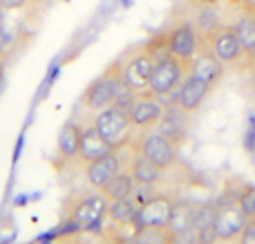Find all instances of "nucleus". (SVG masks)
Here are the masks:
<instances>
[{
  "label": "nucleus",
  "mask_w": 255,
  "mask_h": 244,
  "mask_svg": "<svg viewBox=\"0 0 255 244\" xmlns=\"http://www.w3.org/2000/svg\"><path fill=\"white\" fill-rule=\"evenodd\" d=\"M121 168H124V161H121V157H119V150H112V152H108V155L99 157L92 164L83 166L85 182H88V186H92L94 191H101Z\"/></svg>",
  "instance_id": "12"
},
{
  "label": "nucleus",
  "mask_w": 255,
  "mask_h": 244,
  "mask_svg": "<svg viewBox=\"0 0 255 244\" xmlns=\"http://www.w3.org/2000/svg\"><path fill=\"white\" fill-rule=\"evenodd\" d=\"M112 150H117V148L99 132L97 125L88 123V125H83V130H81V146H79V159H76V164L88 166V164H92V161H97L99 157L108 155V152H112Z\"/></svg>",
  "instance_id": "13"
},
{
  "label": "nucleus",
  "mask_w": 255,
  "mask_h": 244,
  "mask_svg": "<svg viewBox=\"0 0 255 244\" xmlns=\"http://www.w3.org/2000/svg\"><path fill=\"white\" fill-rule=\"evenodd\" d=\"M238 244H255V218H249L242 233L238 238Z\"/></svg>",
  "instance_id": "25"
},
{
  "label": "nucleus",
  "mask_w": 255,
  "mask_h": 244,
  "mask_svg": "<svg viewBox=\"0 0 255 244\" xmlns=\"http://www.w3.org/2000/svg\"><path fill=\"white\" fill-rule=\"evenodd\" d=\"M99 244H132V242L130 240H124V238H117V236H108V233L101 231Z\"/></svg>",
  "instance_id": "28"
},
{
  "label": "nucleus",
  "mask_w": 255,
  "mask_h": 244,
  "mask_svg": "<svg viewBox=\"0 0 255 244\" xmlns=\"http://www.w3.org/2000/svg\"><path fill=\"white\" fill-rule=\"evenodd\" d=\"M163 115V106L157 101V97H148V94H139V99L134 101L130 110V123L134 130L141 132H150L152 128H157Z\"/></svg>",
  "instance_id": "14"
},
{
  "label": "nucleus",
  "mask_w": 255,
  "mask_h": 244,
  "mask_svg": "<svg viewBox=\"0 0 255 244\" xmlns=\"http://www.w3.org/2000/svg\"><path fill=\"white\" fill-rule=\"evenodd\" d=\"M81 130L83 125L76 121H67L61 128L56 139V161L58 166H70L79 159V146H81Z\"/></svg>",
  "instance_id": "16"
},
{
  "label": "nucleus",
  "mask_w": 255,
  "mask_h": 244,
  "mask_svg": "<svg viewBox=\"0 0 255 244\" xmlns=\"http://www.w3.org/2000/svg\"><path fill=\"white\" fill-rule=\"evenodd\" d=\"M128 170H130V175L134 177L136 186H152V184H157L159 179H161V170L136 150H134V155H132Z\"/></svg>",
  "instance_id": "20"
},
{
  "label": "nucleus",
  "mask_w": 255,
  "mask_h": 244,
  "mask_svg": "<svg viewBox=\"0 0 255 244\" xmlns=\"http://www.w3.org/2000/svg\"><path fill=\"white\" fill-rule=\"evenodd\" d=\"M134 150L141 152L145 159H150L163 173V170L172 168V166L177 164V150H179V148L168 137H163L161 132H150V134H143V137L134 143Z\"/></svg>",
  "instance_id": "8"
},
{
  "label": "nucleus",
  "mask_w": 255,
  "mask_h": 244,
  "mask_svg": "<svg viewBox=\"0 0 255 244\" xmlns=\"http://www.w3.org/2000/svg\"><path fill=\"white\" fill-rule=\"evenodd\" d=\"M188 72H190V61H181V58L168 54V56H163L161 61H157L152 76H150L148 88H145L141 94L159 97V94H163V92H170V90L179 88L181 81L188 76Z\"/></svg>",
  "instance_id": "3"
},
{
  "label": "nucleus",
  "mask_w": 255,
  "mask_h": 244,
  "mask_svg": "<svg viewBox=\"0 0 255 244\" xmlns=\"http://www.w3.org/2000/svg\"><path fill=\"white\" fill-rule=\"evenodd\" d=\"M166 36L170 54L181 61H193L195 54L204 47V34L188 20L175 22L170 29H166Z\"/></svg>",
  "instance_id": "6"
},
{
  "label": "nucleus",
  "mask_w": 255,
  "mask_h": 244,
  "mask_svg": "<svg viewBox=\"0 0 255 244\" xmlns=\"http://www.w3.org/2000/svg\"><path fill=\"white\" fill-rule=\"evenodd\" d=\"M2 18H4V9L0 7V27H2Z\"/></svg>",
  "instance_id": "32"
},
{
  "label": "nucleus",
  "mask_w": 255,
  "mask_h": 244,
  "mask_svg": "<svg viewBox=\"0 0 255 244\" xmlns=\"http://www.w3.org/2000/svg\"><path fill=\"white\" fill-rule=\"evenodd\" d=\"M136 209H139V202H136L134 197H124V200L108 202L110 222H117V224L136 222Z\"/></svg>",
  "instance_id": "22"
},
{
  "label": "nucleus",
  "mask_w": 255,
  "mask_h": 244,
  "mask_svg": "<svg viewBox=\"0 0 255 244\" xmlns=\"http://www.w3.org/2000/svg\"><path fill=\"white\" fill-rule=\"evenodd\" d=\"M251 67H253V83H255V61L251 63Z\"/></svg>",
  "instance_id": "34"
},
{
  "label": "nucleus",
  "mask_w": 255,
  "mask_h": 244,
  "mask_svg": "<svg viewBox=\"0 0 255 244\" xmlns=\"http://www.w3.org/2000/svg\"><path fill=\"white\" fill-rule=\"evenodd\" d=\"M47 244H85V240L81 238L79 231H70V233H65V236H61V238L49 240Z\"/></svg>",
  "instance_id": "26"
},
{
  "label": "nucleus",
  "mask_w": 255,
  "mask_h": 244,
  "mask_svg": "<svg viewBox=\"0 0 255 244\" xmlns=\"http://www.w3.org/2000/svg\"><path fill=\"white\" fill-rule=\"evenodd\" d=\"M195 215H197V204H193L190 200H179V197H177L175 206H172L170 220H168V231H170L172 236L193 231Z\"/></svg>",
  "instance_id": "19"
},
{
  "label": "nucleus",
  "mask_w": 255,
  "mask_h": 244,
  "mask_svg": "<svg viewBox=\"0 0 255 244\" xmlns=\"http://www.w3.org/2000/svg\"><path fill=\"white\" fill-rule=\"evenodd\" d=\"M233 29H235L240 45H242V52L247 56V61L253 63L255 61V16L249 4L242 7L240 16L233 20Z\"/></svg>",
  "instance_id": "18"
},
{
  "label": "nucleus",
  "mask_w": 255,
  "mask_h": 244,
  "mask_svg": "<svg viewBox=\"0 0 255 244\" xmlns=\"http://www.w3.org/2000/svg\"><path fill=\"white\" fill-rule=\"evenodd\" d=\"M247 215L240 209L238 202H226V204L217 206V213L213 218V233H215L217 242H238L240 233H242L244 224H247Z\"/></svg>",
  "instance_id": "9"
},
{
  "label": "nucleus",
  "mask_w": 255,
  "mask_h": 244,
  "mask_svg": "<svg viewBox=\"0 0 255 244\" xmlns=\"http://www.w3.org/2000/svg\"><path fill=\"white\" fill-rule=\"evenodd\" d=\"M170 238L168 227H143L132 238V244H170Z\"/></svg>",
  "instance_id": "23"
},
{
  "label": "nucleus",
  "mask_w": 255,
  "mask_h": 244,
  "mask_svg": "<svg viewBox=\"0 0 255 244\" xmlns=\"http://www.w3.org/2000/svg\"><path fill=\"white\" fill-rule=\"evenodd\" d=\"M108 215V200L101 193L76 191L63 202V229L67 231H94Z\"/></svg>",
  "instance_id": "1"
},
{
  "label": "nucleus",
  "mask_w": 255,
  "mask_h": 244,
  "mask_svg": "<svg viewBox=\"0 0 255 244\" xmlns=\"http://www.w3.org/2000/svg\"><path fill=\"white\" fill-rule=\"evenodd\" d=\"M121 88V76H119V67L117 63L112 67H108L106 74H101L83 94V106L92 112H101L103 108L112 106L117 92Z\"/></svg>",
  "instance_id": "7"
},
{
  "label": "nucleus",
  "mask_w": 255,
  "mask_h": 244,
  "mask_svg": "<svg viewBox=\"0 0 255 244\" xmlns=\"http://www.w3.org/2000/svg\"><path fill=\"white\" fill-rule=\"evenodd\" d=\"M177 197L172 193H157V195L145 197L136 209V224L139 229L143 227H168L172 206Z\"/></svg>",
  "instance_id": "10"
},
{
  "label": "nucleus",
  "mask_w": 255,
  "mask_h": 244,
  "mask_svg": "<svg viewBox=\"0 0 255 244\" xmlns=\"http://www.w3.org/2000/svg\"><path fill=\"white\" fill-rule=\"evenodd\" d=\"M134 188H136V182H134V177L130 175V170L121 168L119 173H117L99 193H101L108 202H115V200H124V197H132Z\"/></svg>",
  "instance_id": "21"
},
{
  "label": "nucleus",
  "mask_w": 255,
  "mask_h": 244,
  "mask_svg": "<svg viewBox=\"0 0 255 244\" xmlns=\"http://www.w3.org/2000/svg\"><path fill=\"white\" fill-rule=\"evenodd\" d=\"M27 4V0H0V7L4 11H11V9H22Z\"/></svg>",
  "instance_id": "29"
},
{
  "label": "nucleus",
  "mask_w": 255,
  "mask_h": 244,
  "mask_svg": "<svg viewBox=\"0 0 255 244\" xmlns=\"http://www.w3.org/2000/svg\"><path fill=\"white\" fill-rule=\"evenodd\" d=\"M154 65H157V58L145 47V43L132 47L124 58L117 61L121 83L128 85L130 90H134V92H143V90L148 88L150 76H152V72H154Z\"/></svg>",
  "instance_id": "2"
},
{
  "label": "nucleus",
  "mask_w": 255,
  "mask_h": 244,
  "mask_svg": "<svg viewBox=\"0 0 255 244\" xmlns=\"http://www.w3.org/2000/svg\"><path fill=\"white\" fill-rule=\"evenodd\" d=\"M235 202L240 204V209L244 211L247 218H255V186L253 184H247L244 188H240Z\"/></svg>",
  "instance_id": "24"
},
{
  "label": "nucleus",
  "mask_w": 255,
  "mask_h": 244,
  "mask_svg": "<svg viewBox=\"0 0 255 244\" xmlns=\"http://www.w3.org/2000/svg\"><path fill=\"white\" fill-rule=\"evenodd\" d=\"M213 244H233V242H213Z\"/></svg>",
  "instance_id": "36"
},
{
  "label": "nucleus",
  "mask_w": 255,
  "mask_h": 244,
  "mask_svg": "<svg viewBox=\"0 0 255 244\" xmlns=\"http://www.w3.org/2000/svg\"><path fill=\"white\" fill-rule=\"evenodd\" d=\"M190 74H195L202 81H206L211 88H217V83H220L222 76H224V63H222L220 58L206 47V43H204V47L199 49V52L195 54V58L190 61Z\"/></svg>",
  "instance_id": "15"
},
{
  "label": "nucleus",
  "mask_w": 255,
  "mask_h": 244,
  "mask_svg": "<svg viewBox=\"0 0 255 244\" xmlns=\"http://www.w3.org/2000/svg\"><path fill=\"white\" fill-rule=\"evenodd\" d=\"M170 244H199V236L197 231H188V233H177L170 238Z\"/></svg>",
  "instance_id": "27"
},
{
  "label": "nucleus",
  "mask_w": 255,
  "mask_h": 244,
  "mask_svg": "<svg viewBox=\"0 0 255 244\" xmlns=\"http://www.w3.org/2000/svg\"><path fill=\"white\" fill-rule=\"evenodd\" d=\"M211 90L213 88L206 83V81H202L199 76H195V74H190L188 72V76H186V79L181 81V85H179V101L177 103H179L186 112L193 115L195 110H199V108L204 106V101L208 99Z\"/></svg>",
  "instance_id": "17"
},
{
  "label": "nucleus",
  "mask_w": 255,
  "mask_h": 244,
  "mask_svg": "<svg viewBox=\"0 0 255 244\" xmlns=\"http://www.w3.org/2000/svg\"><path fill=\"white\" fill-rule=\"evenodd\" d=\"M29 4H40V2H45V0H27Z\"/></svg>",
  "instance_id": "33"
},
{
  "label": "nucleus",
  "mask_w": 255,
  "mask_h": 244,
  "mask_svg": "<svg viewBox=\"0 0 255 244\" xmlns=\"http://www.w3.org/2000/svg\"><path fill=\"white\" fill-rule=\"evenodd\" d=\"M204 43L224 65H240V63L247 61V56L242 52V45H240L238 36H235L233 25L220 22L208 34H204Z\"/></svg>",
  "instance_id": "4"
},
{
  "label": "nucleus",
  "mask_w": 255,
  "mask_h": 244,
  "mask_svg": "<svg viewBox=\"0 0 255 244\" xmlns=\"http://www.w3.org/2000/svg\"><path fill=\"white\" fill-rule=\"evenodd\" d=\"M249 7H251V11H253V16H255V2H251Z\"/></svg>",
  "instance_id": "35"
},
{
  "label": "nucleus",
  "mask_w": 255,
  "mask_h": 244,
  "mask_svg": "<svg viewBox=\"0 0 255 244\" xmlns=\"http://www.w3.org/2000/svg\"><path fill=\"white\" fill-rule=\"evenodd\" d=\"M188 128H190V112H186L179 103L163 108L161 121L157 125V132L168 137L177 148L184 146L188 139Z\"/></svg>",
  "instance_id": "11"
},
{
  "label": "nucleus",
  "mask_w": 255,
  "mask_h": 244,
  "mask_svg": "<svg viewBox=\"0 0 255 244\" xmlns=\"http://www.w3.org/2000/svg\"><path fill=\"white\" fill-rule=\"evenodd\" d=\"M190 2L193 4H213V7H215V4H220L222 0H190Z\"/></svg>",
  "instance_id": "31"
},
{
  "label": "nucleus",
  "mask_w": 255,
  "mask_h": 244,
  "mask_svg": "<svg viewBox=\"0 0 255 244\" xmlns=\"http://www.w3.org/2000/svg\"><path fill=\"white\" fill-rule=\"evenodd\" d=\"M11 45V38H9V34L0 27V58L4 56V52H7V47Z\"/></svg>",
  "instance_id": "30"
},
{
  "label": "nucleus",
  "mask_w": 255,
  "mask_h": 244,
  "mask_svg": "<svg viewBox=\"0 0 255 244\" xmlns=\"http://www.w3.org/2000/svg\"><path fill=\"white\" fill-rule=\"evenodd\" d=\"M94 125H97V130L117 150L128 146V141H130V130H134L130 123V115L115 106L103 108L97 115V119H94Z\"/></svg>",
  "instance_id": "5"
}]
</instances>
